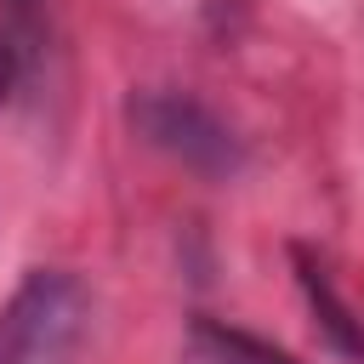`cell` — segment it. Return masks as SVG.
<instances>
[{
  "label": "cell",
  "mask_w": 364,
  "mask_h": 364,
  "mask_svg": "<svg viewBox=\"0 0 364 364\" xmlns=\"http://www.w3.org/2000/svg\"><path fill=\"white\" fill-rule=\"evenodd\" d=\"M188 364H296L284 347L239 330V324H222V318H193L188 324Z\"/></svg>",
  "instance_id": "obj_4"
},
{
  "label": "cell",
  "mask_w": 364,
  "mask_h": 364,
  "mask_svg": "<svg viewBox=\"0 0 364 364\" xmlns=\"http://www.w3.org/2000/svg\"><path fill=\"white\" fill-rule=\"evenodd\" d=\"M125 114H131V125H136L142 142H154L159 154H171L176 165H188L199 176H233L239 159H245L239 136L199 97H188V91H159V85L136 91Z\"/></svg>",
  "instance_id": "obj_2"
},
{
  "label": "cell",
  "mask_w": 364,
  "mask_h": 364,
  "mask_svg": "<svg viewBox=\"0 0 364 364\" xmlns=\"http://www.w3.org/2000/svg\"><path fill=\"white\" fill-rule=\"evenodd\" d=\"M91 330V290L63 267H34L0 301V364H74Z\"/></svg>",
  "instance_id": "obj_1"
},
{
  "label": "cell",
  "mask_w": 364,
  "mask_h": 364,
  "mask_svg": "<svg viewBox=\"0 0 364 364\" xmlns=\"http://www.w3.org/2000/svg\"><path fill=\"white\" fill-rule=\"evenodd\" d=\"M28 34H34V0H0V40L28 57Z\"/></svg>",
  "instance_id": "obj_5"
},
{
  "label": "cell",
  "mask_w": 364,
  "mask_h": 364,
  "mask_svg": "<svg viewBox=\"0 0 364 364\" xmlns=\"http://www.w3.org/2000/svg\"><path fill=\"white\" fill-rule=\"evenodd\" d=\"M296 279H301V296H307V307L318 313V324H324V336H330V347L341 353V358H353V364H364V318L341 301V290L330 284V273L307 256V250H296Z\"/></svg>",
  "instance_id": "obj_3"
}]
</instances>
